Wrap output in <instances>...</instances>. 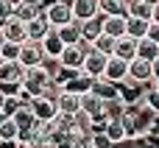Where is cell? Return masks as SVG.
Wrapping results in <instances>:
<instances>
[{
	"instance_id": "14",
	"label": "cell",
	"mask_w": 159,
	"mask_h": 148,
	"mask_svg": "<svg viewBox=\"0 0 159 148\" xmlns=\"http://www.w3.org/2000/svg\"><path fill=\"white\" fill-rule=\"evenodd\" d=\"M78 98H81V95H75V92H70V90H61L53 104H56V109H59L61 115H75V112H78Z\"/></svg>"
},
{
	"instance_id": "19",
	"label": "cell",
	"mask_w": 159,
	"mask_h": 148,
	"mask_svg": "<svg viewBox=\"0 0 159 148\" xmlns=\"http://www.w3.org/2000/svg\"><path fill=\"white\" fill-rule=\"evenodd\" d=\"M39 48H42V53H45V56H53V59H56V56L61 53V48H64V42L59 39V34H56V28H50V31L45 34V39L39 42Z\"/></svg>"
},
{
	"instance_id": "36",
	"label": "cell",
	"mask_w": 159,
	"mask_h": 148,
	"mask_svg": "<svg viewBox=\"0 0 159 148\" xmlns=\"http://www.w3.org/2000/svg\"><path fill=\"white\" fill-rule=\"evenodd\" d=\"M53 148H73V146H70V143H56Z\"/></svg>"
},
{
	"instance_id": "7",
	"label": "cell",
	"mask_w": 159,
	"mask_h": 148,
	"mask_svg": "<svg viewBox=\"0 0 159 148\" xmlns=\"http://www.w3.org/2000/svg\"><path fill=\"white\" fill-rule=\"evenodd\" d=\"M0 31H3V39L17 42V45H22V42L28 39V36H25V22L17 20V17H8L6 22H0Z\"/></svg>"
},
{
	"instance_id": "41",
	"label": "cell",
	"mask_w": 159,
	"mask_h": 148,
	"mask_svg": "<svg viewBox=\"0 0 159 148\" xmlns=\"http://www.w3.org/2000/svg\"><path fill=\"white\" fill-rule=\"evenodd\" d=\"M109 148H115V146H109Z\"/></svg>"
},
{
	"instance_id": "3",
	"label": "cell",
	"mask_w": 159,
	"mask_h": 148,
	"mask_svg": "<svg viewBox=\"0 0 159 148\" xmlns=\"http://www.w3.org/2000/svg\"><path fill=\"white\" fill-rule=\"evenodd\" d=\"M50 28H53V25L48 22L45 11L39 8V11H36V17H31V20L25 22V36H28L25 42H42V39H45V34H48Z\"/></svg>"
},
{
	"instance_id": "15",
	"label": "cell",
	"mask_w": 159,
	"mask_h": 148,
	"mask_svg": "<svg viewBox=\"0 0 159 148\" xmlns=\"http://www.w3.org/2000/svg\"><path fill=\"white\" fill-rule=\"evenodd\" d=\"M103 134H106V140H109L112 146H120V143L129 140V137H126V126L120 123V118H115V120H103Z\"/></svg>"
},
{
	"instance_id": "35",
	"label": "cell",
	"mask_w": 159,
	"mask_h": 148,
	"mask_svg": "<svg viewBox=\"0 0 159 148\" xmlns=\"http://www.w3.org/2000/svg\"><path fill=\"white\" fill-rule=\"evenodd\" d=\"M151 22H159V3L151 6Z\"/></svg>"
},
{
	"instance_id": "30",
	"label": "cell",
	"mask_w": 159,
	"mask_h": 148,
	"mask_svg": "<svg viewBox=\"0 0 159 148\" xmlns=\"http://www.w3.org/2000/svg\"><path fill=\"white\" fill-rule=\"evenodd\" d=\"M17 53H20V45L17 42H3L0 45V59H6V62H17Z\"/></svg>"
},
{
	"instance_id": "9",
	"label": "cell",
	"mask_w": 159,
	"mask_h": 148,
	"mask_svg": "<svg viewBox=\"0 0 159 148\" xmlns=\"http://www.w3.org/2000/svg\"><path fill=\"white\" fill-rule=\"evenodd\" d=\"M129 76V62L126 59H117V56H109L106 59V67H103V78H109V81H123Z\"/></svg>"
},
{
	"instance_id": "32",
	"label": "cell",
	"mask_w": 159,
	"mask_h": 148,
	"mask_svg": "<svg viewBox=\"0 0 159 148\" xmlns=\"http://www.w3.org/2000/svg\"><path fill=\"white\" fill-rule=\"evenodd\" d=\"M11 14H14V6H11L8 0H0V22H6Z\"/></svg>"
},
{
	"instance_id": "5",
	"label": "cell",
	"mask_w": 159,
	"mask_h": 148,
	"mask_svg": "<svg viewBox=\"0 0 159 148\" xmlns=\"http://www.w3.org/2000/svg\"><path fill=\"white\" fill-rule=\"evenodd\" d=\"M28 109H31L34 120H45V123H50V120H53V118L59 115L56 104H53V101H48V98H42V95L31 98V101H28Z\"/></svg>"
},
{
	"instance_id": "12",
	"label": "cell",
	"mask_w": 159,
	"mask_h": 148,
	"mask_svg": "<svg viewBox=\"0 0 159 148\" xmlns=\"http://www.w3.org/2000/svg\"><path fill=\"white\" fill-rule=\"evenodd\" d=\"M129 78H134V81H140V84L154 81V78H151V62H145V59H140V56L129 59Z\"/></svg>"
},
{
	"instance_id": "16",
	"label": "cell",
	"mask_w": 159,
	"mask_h": 148,
	"mask_svg": "<svg viewBox=\"0 0 159 148\" xmlns=\"http://www.w3.org/2000/svg\"><path fill=\"white\" fill-rule=\"evenodd\" d=\"M112 56L126 59V62L134 59V56H137V39H131V36H126V34L117 36V39H115V53H112Z\"/></svg>"
},
{
	"instance_id": "24",
	"label": "cell",
	"mask_w": 159,
	"mask_h": 148,
	"mask_svg": "<svg viewBox=\"0 0 159 148\" xmlns=\"http://www.w3.org/2000/svg\"><path fill=\"white\" fill-rule=\"evenodd\" d=\"M98 11L106 17H126V3L123 0H98Z\"/></svg>"
},
{
	"instance_id": "18",
	"label": "cell",
	"mask_w": 159,
	"mask_h": 148,
	"mask_svg": "<svg viewBox=\"0 0 159 148\" xmlns=\"http://www.w3.org/2000/svg\"><path fill=\"white\" fill-rule=\"evenodd\" d=\"M56 34H59V39H61L64 45H78V42H81V28H78V22H75V20H70V22L59 25V28H56Z\"/></svg>"
},
{
	"instance_id": "34",
	"label": "cell",
	"mask_w": 159,
	"mask_h": 148,
	"mask_svg": "<svg viewBox=\"0 0 159 148\" xmlns=\"http://www.w3.org/2000/svg\"><path fill=\"white\" fill-rule=\"evenodd\" d=\"M151 78H154V81H159V56L151 62Z\"/></svg>"
},
{
	"instance_id": "8",
	"label": "cell",
	"mask_w": 159,
	"mask_h": 148,
	"mask_svg": "<svg viewBox=\"0 0 159 148\" xmlns=\"http://www.w3.org/2000/svg\"><path fill=\"white\" fill-rule=\"evenodd\" d=\"M78 28H81V42H92L95 36H101L103 34V14L98 11L95 17H89V20H81L78 22Z\"/></svg>"
},
{
	"instance_id": "10",
	"label": "cell",
	"mask_w": 159,
	"mask_h": 148,
	"mask_svg": "<svg viewBox=\"0 0 159 148\" xmlns=\"http://www.w3.org/2000/svg\"><path fill=\"white\" fill-rule=\"evenodd\" d=\"M89 92H92V95H98L101 101H109V98H117V95H120L117 84H115V81H109V78H103V76L92 78V87H89Z\"/></svg>"
},
{
	"instance_id": "20",
	"label": "cell",
	"mask_w": 159,
	"mask_h": 148,
	"mask_svg": "<svg viewBox=\"0 0 159 148\" xmlns=\"http://www.w3.org/2000/svg\"><path fill=\"white\" fill-rule=\"evenodd\" d=\"M148 22H151V20H145V17H126V36L143 39L145 31H148Z\"/></svg>"
},
{
	"instance_id": "33",
	"label": "cell",
	"mask_w": 159,
	"mask_h": 148,
	"mask_svg": "<svg viewBox=\"0 0 159 148\" xmlns=\"http://www.w3.org/2000/svg\"><path fill=\"white\" fill-rule=\"evenodd\" d=\"M145 36H148V39H154V42L159 45V22H148V31H145Z\"/></svg>"
},
{
	"instance_id": "25",
	"label": "cell",
	"mask_w": 159,
	"mask_h": 148,
	"mask_svg": "<svg viewBox=\"0 0 159 148\" xmlns=\"http://www.w3.org/2000/svg\"><path fill=\"white\" fill-rule=\"evenodd\" d=\"M89 48L98 50V53H103V56H112V53H115V36L101 34V36H95V39L89 42Z\"/></svg>"
},
{
	"instance_id": "4",
	"label": "cell",
	"mask_w": 159,
	"mask_h": 148,
	"mask_svg": "<svg viewBox=\"0 0 159 148\" xmlns=\"http://www.w3.org/2000/svg\"><path fill=\"white\" fill-rule=\"evenodd\" d=\"M106 59H109V56H103V53H98V50L87 48V53H84V62H81V73H84V76H89V78H98V76H103Z\"/></svg>"
},
{
	"instance_id": "27",
	"label": "cell",
	"mask_w": 159,
	"mask_h": 148,
	"mask_svg": "<svg viewBox=\"0 0 159 148\" xmlns=\"http://www.w3.org/2000/svg\"><path fill=\"white\" fill-rule=\"evenodd\" d=\"M11 120L17 123V129H31L36 120H34V115H31V109H28V104H22L14 115H11Z\"/></svg>"
},
{
	"instance_id": "31",
	"label": "cell",
	"mask_w": 159,
	"mask_h": 148,
	"mask_svg": "<svg viewBox=\"0 0 159 148\" xmlns=\"http://www.w3.org/2000/svg\"><path fill=\"white\" fill-rule=\"evenodd\" d=\"M20 106H22V101H20L17 95H6V101H3V109H0V112H3L6 118H11V115H14Z\"/></svg>"
},
{
	"instance_id": "6",
	"label": "cell",
	"mask_w": 159,
	"mask_h": 148,
	"mask_svg": "<svg viewBox=\"0 0 159 148\" xmlns=\"http://www.w3.org/2000/svg\"><path fill=\"white\" fill-rule=\"evenodd\" d=\"M42 48H39V42H22L20 45V53H17V62L22 64V67H36L39 62H42Z\"/></svg>"
},
{
	"instance_id": "39",
	"label": "cell",
	"mask_w": 159,
	"mask_h": 148,
	"mask_svg": "<svg viewBox=\"0 0 159 148\" xmlns=\"http://www.w3.org/2000/svg\"><path fill=\"white\" fill-rule=\"evenodd\" d=\"M3 120H6V115H3V112H0V123H3Z\"/></svg>"
},
{
	"instance_id": "1",
	"label": "cell",
	"mask_w": 159,
	"mask_h": 148,
	"mask_svg": "<svg viewBox=\"0 0 159 148\" xmlns=\"http://www.w3.org/2000/svg\"><path fill=\"white\" fill-rule=\"evenodd\" d=\"M87 42H78V45H64L61 53L56 56L61 70H81V62H84V53H87Z\"/></svg>"
},
{
	"instance_id": "40",
	"label": "cell",
	"mask_w": 159,
	"mask_h": 148,
	"mask_svg": "<svg viewBox=\"0 0 159 148\" xmlns=\"http://www.w3.org/2000/svg\"><path fill=\"white\" fill-rule=\"evenodd\" d=\"M31 148H36V146H31Z\"/></svg>"
},
{
	"instance_id": "38",
	"label": "cell",
	"mask_w": 159,
	"mask_h": 148,
	"mask_svg": "<svg viewBox=\"0 0 159 148\" xmlns=\"http://www.w3.org/2000/svg\"><path fill=\"white\" fill-rule=\"evenodd\" d=\"M154 90H157V92H159V81H154Z\"/></svg>"
},
{
	"instance_id": "23",
	"label": "cell",
	"mask_w": 159,
	"mask_h": 148,
	"mask_svg": "<svg viewBox=\"0 0 159 148\" xmlns=\"http://www.w3.org/2000/svg\"><path fill=\"white\" fill-rule=\"evenodd\" d=\"M103 34H109V36H123L126 34V17H106L103 14Z\"/></svg>"
},
{
	"instance_id": "21",
	"label": "cell",
	"mask_w": 159,
	"mask_h": 148,
	"mask_svg": "<svg viewBox=\"0 0 159 148\" xmlns=\"http://www.w3.org/2000/svg\"><path fill=\"white\" fill-rule=\"evenodd\" d=\"M22 64L20 62H6L0 59V81H20L22 78Z\"/></svg>"
},
{
	"instance_id": "26",
	"label": "cell",
	"mask_w": 159,
	"mask_h": 148,
	"mask_svg": "<svg viewBox=\"0 0 159 148\" xmlns=\"http://www.w3.org/2000/svg\"><path fill=\"white\" fill-rule=\"evenodd\" d=\"M14 140H17V123L6 118L0 123V146H14Z\"/></svg>"
},
{
	"instance_id": "17",
	"label": "cell",
	"mask_w": 159,
	"mask_h": 148,
	"mask_svg": "<svg viewBox=\"0 0 159 148\" xmlns=\"http://www.w3.org/2000/svg\"><path fill=\"white\" fill-rule=\"evenodd\" d=\"M129 109V104L117 95V98H109V101H103V109H101V120H115V118H120L123 112Z\"/></svg>"
},
{
	"instance_id": "2",
	"label": "cell",
	"mask_w": 159,
	"mask_h": 148,
	"mask_svg": "<svg viewBox=\"0 0 159 148\" xmlns=\"http://www.w3.org/2000/svg\"><path fill=\"white\" fill-rule=\"evenodd\" d=\"M42 11H45V17H48V22H50L53 28H59V25H64V22L73 20V14H70V0H50Z\"/></svg>"
},
{
	"instance_id": "28",
	"label": "cell",
	"mask_w": 159,
	"mask_h": 148,
	"mask_svg": "<svg viewBox=\"0 0 159 148\" xmlns=\"http://www.w3.org/2000/svg\"><path fill=\"white\" fill-rule=\"evenodd\" d=\"M143 104H145L154 115H159V92L154 90V87H148V90L143 92Z\"/></svg>"
},
{
	"instance_id": "29",
	"label": "cell",
	"mask_w": 159,
	"mask_h": 148,
	"mask_svg": "<svg viewBox=\"0 0 159 148\" xmlns=\"http://www.w3.org/2000/svg\"><path fill=\"white\" fill-rule=\"evenodd\" d=\"M36 11H39L36 6H28V3H20V6L14 8V14H11V17H17V20H22V22H28L31 17H36Z\"/></svg>"
},
{
	"instance_id": "11",
	"label": "cell",
	"mask_w": 159,
	"mask_h": 148,
	"mask_svg": "<svg viewBox=\"0 0 159 148\" xmlns=\"http://www.w3.org/2000/svg\"><path fill=\"white\" fill-rule=\"evenodd\" d=\"M70 14H73L75 22L95 17L98 14V0H70Z\"/></svg>"
},
{
	"instance_id": "22",
	"label": "cell",
	"mask_w": 159,
	"mask_h": 148,
	"mask_svg": "<svg viewBox=\"0 0 159 148\" xmlns=\"http://www.w3.org/2000/svg\"><path fill=\"white\" fill-rule=\"evenodd\" d=\"M137 56L145 59V62H154V59L159 56V45L154 42V39H148V36L137 39Z\"/></svg>"
},
{
	"instance_id": "37",
	"label": "cell",
	"mask_w": 159,
	"mask_h": 148,
	"mask_svg": "<svg viewBox=\"0 0 159 148\" xmlns=\"http://www.w3.org/2000/svg\"><path fill=\"white\" fill-rule=\"evenodd\" d=\"M143 3H148V6H154V3H159V0H143Z\"/></svg>"
},
{
	"instance_id": "13",
	"label": "cell",
	"mask_w": 159,
	"mask_h": 148,
	"mask_svg": "<svg viewBox=\"0 0 159 148\" xmlns=\"http://www.w3.org/2000/svg\"><path fill=\"white\" fill-rule=\"evenodd\" d=\"M78 109H81L84 115H89L92 120H101V109H103V101H101L98 95H92V92H84V95L78 98Z\"/></svg>"
}]
</instances>
